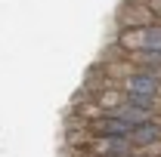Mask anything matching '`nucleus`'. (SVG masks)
I'll list each match as a JSON object with an SVG mask.
<instances>
[{
    "label": "nucleus",
    "mask_w": 161,
    "mask_h": 157,
    "mask_svg": "<svg viewBox=\"0 0 161 157\" xmlns=\"http://www.w3.org/2000/svg\"><path fill=\"white\" fill-rule=\"evenodd\" d=\"M130 145L133 151H146V154H161V120H149L130 129Z\"/></svg>",
    "instance_id": "2"
},
{
    "label": "nucleus",
    "mask_w": 161,
    "mask_h": 157,
    "mask_svg": "<svg viewBox=\"0 0 161 157\" xmlns=\"http://www.w3.org/2000/svg\"><path fill=\"white\" fill-rule=\"evenodd\" d=\"M127 157H158V154H146V151H133V154H127Z\"/></svg>",
    "instance_id": "5"
},
{
    "label": "nucleus",
    "mask_w": 161,
    "mask_h": 157,
    "mask_svg": "<svg viewBox=\"0 0 161 157\" xmlns=\"http://www.w3.org/2000/svg\"><path fill=\"white\" fill-rule=\"evenodd\" d=\"M84 151L99 157H127L133 154V145H130V139H121V136H93L90 133L84 142Z\"/></svg>",
    "instance_id": "1"
},
{
    "label": "nucleus",
    "mask_w": 161,
    "mask_h": 157,
    "mask_svg": "<svg viewBox=\"0 0 161 157\" xmlns=\"http://www.w3.org/2000/svg\"><path fill=\"white\" fill-rule=\"evenodd\" d=\"M155 13L146 6V3H140V6H121V13H118V31L121 28H146V25H155Z\"/></svg>",
    "instance_id": "4"
},
{
    "label": "nucleus",
    "mask_w": 161,
    "mask_h": 157,
    "mask_svg": "<svg viewBox=\"0 0 161 157\" xmlns=\"http://www.w3.org/2000/svg\"><path fill=\"white\" fill-rule=\"evenodd\" d=\"M87 126V133H93V136H121V139H127L130 136V123H124L121 117H115V114H99V117H93V120H87L84 123Z\"/></svg>",
    "instance_id": "3"
}]
</instances>
